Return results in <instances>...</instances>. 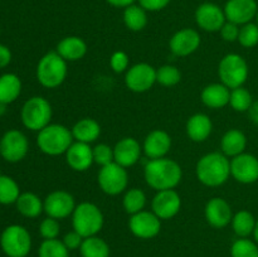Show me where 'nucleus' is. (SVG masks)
Here are the masks:
<instances>
[{
  "mask_svg": "<svg viewBox=\"0 0 258 257\" xmlns=\"http://www.w3.org/2000/svg\"><path fill=\"white\" fill-rule=\"evenodd\" d=\"M110 66L112 68L113 72L116 73H123L128 70L130 66V58L122 50H117L113 52L110 58Z\"/></svg>",
  "mask_w": 258,
  "mask_h": 257,
  "instance_id": "nucleus-42",
  "label": "nucleus"
},
{
  "mask_svg": "<svg viewBox=\"0 0 258 257\" xmlns=\"http://www.w3.org/2000/svg\"><path fill=\"white\" fill-rule=\"evenodd\" d=\"M110 5L116 8H127L135 3V0H106Z\"/></svg>",
  "mask_w": 258,
  "mask_h": 257,
  "instance_id": "nucleus-47",
  "label": "nucleus"
},
{
  "mask_svg": "<svg viewBox=\"0 0 258 257\" xmlns=\"http://www.w3.org/2000/svg\"><path fill=\"white\" fill-rule=\"evenodd\" d=\"M80 252L82 257H110V246L101 237L92 236L83 239Z\"/></svg>",
  "mask_w": 258,
  "mask_h": 257,
  "instance_id": "nucleus-31",
  "label": "nucleus"
},
{
  "mask_svg": "<svg viewBox=\"0 0 258 257\" xmlns=\"http://www.w3.org/2000/svg\"><path fill=\"white\" fill-rule=\"evenodd\" d=\"M247 146V138L243 131L238 128H231L221 139L222 153L228 158H234L239 154L244 153Z\"/></svg>",
  "mask_w": 258,
  "mask_h": 257,
  "instance_id": "nucleus-27",
  "label": "nucleus"
},
{
  "mask_svg": "<svg viewBox=\"0 0 258 257\" xmlns=\"http://www.w3.org/2000/svg\"><path fill=\"white\" fill-rule=\"evenodd\" d=\"M219 32H221V37L223 38V40H226V42H234V40H238L239 25L227 20Z\"/></svg>",
  "mask_w": 258,
  "mask_h": 257,
  "instance_id": "nucleus-43",
  "label": "nucleus"
},
{
  "mask_svg": "<svg viewBox=\"0 0 258 257\" xmlns=\"http://www.w3.org/2000/svg\"><path fill=\"white\" fill-rule=\"evenodd\" d=\"M19 196V185L17 181L8 175H0V203H15Z\"/></svg>",
  "mask_w": 258,
  "mask_h": 257,
  "instance_id": "nucleus-34",
  "label": "nucleus"
},
{
  "mask_svg": "<svg viewBox=\"0 0 258 257\" xmlns=\"http://www.w3.org/2000/svg\"><path fill=\"white\" fill-rule=\"evenodd\" d=\"M15 204H17L18 212L28 218H35L44 211V204L40 201L39 197L30 191L20 194Z\"/></svg>",
  "mask_w": 258,
  "mask_h": 257,
  "instance_id": "nucleus-29",
  "label": "nucleus"
},
{
  "mask_svg": "<svg viewBox=\"0 0 258 257\" xmlns=\"http://www.w3.org/2000/svg\"><path fill=\"white\" fill-rule=\"evenodd\" d=\"M5 106H7L5 103L0 102V115H3V113L5 112Z\"/></svg>",
  "mask_w": 258,
  "mask_h": 257,
  "instance_id": "nucleus-50",
  "label": "nucleus"
},
{
  "mask_svg": "<svg viewBox=\"0 0 258 257\" xmlns=\"http://www.w3.org/2000/svg\"><path fill=\"white\" fill-rule=\"evenodd\" d=\"M44 212L48 217L55 219H64L72 216L76 208L75 198L66 190H54L45 197Z\"/></svg>",
  "mask_w": 258,
  "mask_h": 257,
  "instance_id": "nucleus-13",
  "label": "nucleus"
},
{
  "mask_svg": "<svg viewBox=\"0 0 258 257\" xmlns=\"http://www.w3.org/2000/svg\"><path fill=\"white\" fill-rule=\"evenodd\" d=\"M39 257H70V249L58 238L44 239L38 249Z\"/></svg>",
  "mask_w": 258,
  "mask_h": 257,
  "instance_id": "nucleus-36",
  "label": "nucleus"
},
{
  "mask_svg": "<svg viewBox=\"0 0 258 257\" xmlns=\"http://www.w3.org/2000/svg\"><path fill=\"white\" fill-rule=\"evenodd\" d=\"M232 257H258V244L248 238H238L231 247Z\"/></svg>",
  "mask_w": 258,
  "mask_h": 257,
  "instance_id": "nucleus-38",
  "label": "nucleus"
},
{
  "mask_svg": "<svg viewBox=\"0 0 258 257\" xmlns=\"http://www.w3.org/2000/svg\"><path fill=\"white\" fill-rule=\"evenodd\" d=\"M93 151V161L98 164L100 166H105L107 164H111L115 161L113 158V148H111L107 144H98L95 148H92Z\"/></svg>",
  "mask_w": 258,
  "mask_h": 257,
  "instance_id": "nucleus-40",
  "label": "nucleus"
},
{
  "mask_svg": "<svg viewBox=\"0 0 258 257\" xmlns=\"http://www.w3.org/2000/svg\"><path fill=\"white\" fill-rule=\"evenodd\" d=\"M3 251L9 257H27L32 248V238L27 229L19 224L7 227L0 237Z\"/></svg>",
  "mask_w": 258,
  "mask_h": 257,
  "instance_id": "nucleus-8",
  "label": "nucleus"
},
{
  "mask_svg": "<svg viewBox=\"0 0 258 257\" xmlns=\"http://www.w3.org/2000/svg\"><path fill=\"white\" fill-rule=\"evenodd\" d=\"M231 175L238 183L252 184L258 180V159L252 154L242 153L231 160Z\"/></svg>",
  "mask_w": 258,
  "mask_h": 257,
  "instance_id": "nucleus-14",
  "label": "nucleus"
},
{
  "mask_svg": "<svg viewBox=\"0 0 258 257\" xmlns=\"http://www.w3.org/2000/svg\"><path fill=\"white\" fill-rule=\"evenodd\" d=\"M153 212L160 219H171L181 208V198L175 189L156 191L151 202Z\"/></svg>",
  "mask_w": 258,
  "mask_h": 257,
  "instance_id": "nucleus-15",
  "label": "nucleus"
},
{
  "mask_svg": "<svg viewBox=\"0 0 258 257\" xmlns=\"http://www.w3.org/2000/svg\"><path fill=\"white\" fill-rule=\"evenodd\" d=\"M212 130H213V122L206 113H194L186 121V135L194 143L206 141L211 136Z\"/></svg>",
  "mask_w": 258,
  "mask_h": 257,
  "instance_id": "nucleus-23",
  "label": "nucleus"
},
{
  "mask_svg": "<svg viewBox=\"0 0 258 257\" xmlns=\"http://www.w3.org/2000/svg\"><path fill=\"white\" fill-rule=\"evenodd\" d=\"M144 176L156 191L175 189L183 178V169L173 159H150L144 168Z\"/></svg>",
  "mask_w": 258,
  "mask_h": 257,
  "instance_id": "nucleus-1",
  "label": "nucleus"
},
{
  "mask_svg": "<svg viewBox=\"0 0 258 257\" xmlns=\"http://www.w3.org/2000/svg\"><path fill=\"white\" fill-rule=\"evenodd\" d=\"M143 146L135 138H122L113 146L115 163L123 168H130L140 160Z\"/></svg>",
  "mask_w": 258,
  "mask_h": 257,
  "instance_id": "nucleus-20",
  "label": "nucleus"
},
{
  "mask_svg": "<svg viewBox=\"0 0 258 257\" xmlns=\"http://www.w3.org/2000/svg\"><path fill=\"white\" fill-rule=\"evenodd\" d=\"M202 102L209 108H222L229 105L231 90L223 83H211L206 86L201 93Z\"/></svg>",
  "mask_w": 258,
  "mask_h": 257,
  "instance_id": "nucleus-25",
  "label": "nucleus"
},
{
  "mask_svg": "<svg viewBox=\"0 0 258 257\" xmlns=\"http://www.w3.org/2000/svg\"><path fill=\"white\" fill-rule=\"evenodd\" d=\"M248 113L252 122H254L256 125H258V101H254V102L252 103L251 108L248 110Z\"/></svg>",
  "mask_w": 258,
  "mask_h": 257,
  "instance_id": "nucleus-48",
  "label": "nucleus"
},
{
  "mask_svg": "<svg viewBox=\"0 0 258 257\" xmlns=\"http://www.w3.org/2000/svg\"><path fill=\"white\" fill-rule=\"evenodd\" d=\"M223 10L228 22L243 25L256 17L258 7L256 0H228Z\"/></svg>",
  "mask_w": 258,
  "mask_h": 257,
  "instance_id": "nucleus-18",
  "label": "nucleus"
},
{
  "mask_svg": "<svg viewBox=\"0 0 258 257\" xmlns=\"http://www.w3.org/2000/svg\"><path fill=\"white\" fill-rule=\"evenodd\" d=\"M253 236H254V239H256V243L258 244V219L256 221V227H254Z\"/></svg>",
  "mask_w": 258,
  "mask_h": 257,
  "instance_id": "nucleus-49",
  "label": "nucleus"
},
{
  "mask_svg": "<svg viewBox=\"0 0 258 257\" xmlns=\"http://www.w3.org/2000/svg\"><path fill=\"white\" fill-rule=\"evenodd\" d=\"M218 76L221 82L229 90L242 87L248 77V65L242 55L229 53L219 62Z\"/></svg>",
  "mask_w": 258,
  "mask_h": 257,
  "instance_id": "nucleus-7",
  "label": "nucleus"
},
{
  "mask_svg": "<svg viewBox=\"0 0 258 257\" xmlns=\"http://www.w3.org/2000/svg\"><path fill=\"white\" fill-rule=\"evenodd\" d=\"M196 174L203 185H223L231 176V160L223 153L206 154L197 163Z\"/></svg>",
  "mask_w": 258,
  "mask_h": 257,
  "instance_id": "nucleus-2",
  "label": "nucleus"
},
{
  "mask_svg": "<svg viewBox=\"0 0 258 257\" xmlns=\"http://www.w3.org/2000/svg\"><path fill=\"white\" fill-rule=\"evenodd\" d=\"M181 80V73L175 66L164 65L156 70V82L164 87L176 86Z\"/></svg>",
  "mask_w": 258,
  "mask_h": 257,
  "instance_id": "nucleus-37",
  "label": "nucleus"
},
{
  "mask_svg": "<svg viewBox=\"0 0 258 257\" xmlns=\"http://www.w3.org/2000/svg\"><path fill=\"white\" fill-rule=\"evenodd\" d=\"M55 50L67 62H76V60L82 59L86 55L87 44L82 38L70 35V37H64L58 42Z\"/></svg>",
  "mask_w": 258,
  "mask_h": 257,
  "instance_id": "nucleus-24",
  "label": "nucleus"
},
{
  "mask_svg": "<svg viewBox=\"0 0 258 257\" xmlns=\"http://www.w3.org/2000/svg\"><path fill=\"white\" fill-rule=\"evenodd\" d=\"M171 138L166 131L154 130L144 140L143 150L145 155L150 159L165 158L170 151Z\"/></svg>",
  "mask_w": 258,
  "mask_h": 257,
  "instance_id": "nucleus-22",
  "label": "nucleus"
},
{
  "mask_svg": "<svg viewBox=\"0 0 258 257\" xmlns=\"http://www.w3.org/2000/svg\"><path fill=\"white\" fill-rule=\"evenodd\" d=\"M196 22L206 32H219L227 22L224 10L214 3H203L196 10Z\"/></svg>",
  "mask_w": 258,
  "mask_h": 257,
  "instance_id": "nucleus-16",
  "label": "nucleus"
},
{
  "mask_svg": "<svg viewBox=\"0 0 258 257\" xmlns=\"http://www.w3.org/2000/svg\"><path fill=\"white\" fill-rule=\"evenodd\" d=\"M39 232L44 239H54L57 238L60 232V226L58 219L47 217L43 219L39 224Z\"/></svg>",
  "mask_w": 258,
  "mask_h": 257,
  "instance_id": "nucleus-41",
  "label": "nucleus"
},
{
  "mask_svg": "<svg viewBox=\"0 0 258 257\" xmlns=\"http://www.w3.org/2000/svg\"><path fill=\"white\" fill-rule=\"evenodd\" d=\"M12 60V52L7 45L0 44V70L7 67Z\"/></svg>",
  "mask_w": 258,
  "mask_h": 257,
  "instance_id": "nucleus-46",
  "label": "nucleus"
},
{
  "mask_svg": "<svg viewBox=\"0 0 258 257\" xmlns=\"http://www.w3.org/2000/svg\"><path fill=\"white\" fill-rule=\"evenodd\" d=\"M170 0H139V5L143 7L146 12H159L166 8Z\"/></svg>",
  "mask_w": 258,
  "mask_h": 257,
  "instance_id": "nucleus-45",
  "label": "nucleus"
},
{
  "mask_svg": "<svg viewBox=\"0 0 258 257\" xmlns=\"http://www.w3.org/2000/svg\"><path fill=\"white\" fill-rule=\"evenodd\" d=\"M232 228L239 238H247L249 234H253L256 227V219L253 214L248 211H239L233 214L232 218Z\"/></svg>",
  "mask_w": 258,
  "mask_h": 257,
  "instance_id": "nucleus-32",
  "label": "nucleus"
},
{
  "mask_svg": "<svg viewBox=\"0 0 258 257\" xmlns=\"http://www.w3.org/2000/svg\"><path fill=\"white\" fill-rule=\"evenodd\" d=\"M122 206L126 213L130 214V216L144 211V208H145L146 206L145 193L139 188L128 189V190H126L125 194H123Z\"/></svg>",
  "mask_w": 258,
  "mask_h": 257,
  "instance_id": "nucleus-33",
  "label": "nucleus"
},
{
  "mask_svg": "<svg viewBox=\"0 0 258 257\" xmlns=\"http://www.w3.org/2000/svg\"><path fill=\"white\" fill-rule=\"evenodd\" d=\"M256 19H257V24H258V12H257V15H256Z\"/></svg>",
  "mask_w": 258,
  "mask_h": 257,
  "instance_id": "nucleus-51",
  "label": "nucleus"
},
{
  "mask_svg": "<svg viewBox=\"0 0 258 257\" xmlns=\"http://www.w3.org/2000/svg\"><path fill=\"white\" fill-rule=\"evenodd\" d=\"M64 155L68 166L75 171H86L95 163L93 161V151L90 144L73 141Z\"/></svg>",
  "mask_w": 258,
  "mask_h": 257,
  "instance_id": "nucleus-21",
  "label": "nucleus"
},
{
  "mask_svg": "<svg viewBox=\"0 0 258 257\" xmlns=\"http://www.w3.org/2000/svg\"><path fill=\"white\" fill-rule=\"evenodd\" d=\"M156 82V70L149 63H136L125 75V85L130 91L143 93L150 90Z\"/></svg>",
  "mask_w": 258,
  "mask_h": 257,
  "instance_id": "nucleus-10",
  "label": "nucleus"
},
{
  "mask_svg": "<svg viewBox=\"0 0 258 257\" xmlns=\"http://www.w3.org/2000/svg\"><path fill=\"white\" fill-rule=\"evenodd\" d=\"M52 113L53 110L49 101L40 96H34L23 105L20 117L25 127L39 133L42 128L50 123Z\"/></svg>",
  "mask_w": 258,
  "mask_h": 257,
  "instance_id": "nucleus-6",
  "label": "nucleus"
},
{
  "mask_svg": "<svg viewBox=\"0 0 258 257\" xmlns=\"http://www.w3.org/2000/svg\"><path fill=\"white\" fill-rule=\"evenodd\" d=\"M105 223L102 211L91 202H82L76 206L72 213L73 231L80 233L83 238L97 236Z\"/></svg>",
  "mask_w": 258,
  "mask_h": 257,
  "instance_id": "nucleus-4",
  "label": "nucleus"
},
{
  "mask_svg": "<svg viewBox=\"0 0 258 257\" xmlns=\"http://www.w3.org/2000/svg\"><path fill=\"white\" fill-rule=\"evenodd\" d=\"M98 185L103 193L108 196H118L127 188L128 174L126 168L117 163H111L101 166L97 175Z\"/></svg>",
  "mask_w": 258,
  "mask_h": 257,
  "instance_id": "nucleus-9",
  "label": "nucleus"
},
{
  "mask_svg": "<svg viewBox=\"0 0 258 257\" xmlns=\"http://www.w3.org/2000/svg\"><path fill=\"white\" fill-rule=\"evenodd\" d=\"M123 23L126 28L133 32H140L148 24L146 10L140 5H130L123 10Z\"/></svg>",
  "mask_w": 258,
  "mask_h": 257,
  "instance_id": "nucleus-30",
  "label": "nucleus"
},
{
  "mask_svg": "<svg viewBox=\"0 0 258 257\" xmlns=\"http://www.w3.org/2000/svg\"><path fill=\"white\" fill-rule=\"evenodd\" d=\"M253 100L252 95L247 88L243 86L238 88L231 90V98H229V105L237 112H246L251 108Z\"/></svg>",
  "mask_w": 258,
  "mask_h": 257,
  "instance_id": "nucleus-35",
  "label": "nucleus"
},
{
  "mask_svg": "<svg viewBox=\"0 0 258 257\" xmlns=\"http://www.w3.org/2000/svg\"><path fill=\"white\" fill-rule=\"evenodd\" d=\"M75 141L91 144L97 140L101 135V125L91 117H83L78 120L71 128Z\"/></svg>",
  "mask_w": 258,
  "mask_h": 257,
  "instance_id": "nucleus-26",
  "label": "nucleus"
},
{
  "mask_svg": "<svg viewBox=\"0 0 258 257\" xmlns=\"http://www.w3.org/2000/svg\"><path fill=\"white\" fill-rule=\"evenodd\" d=\"M22 92V81L14 73H5L0 77V102L12 103Z\"/></svg>",
  "mask_w": 258,
  "mask_h": 257,
  "instance_id": "nucleus-28",
  "label": "nucleus"
},
{
  "mask_svg": "<svg viewBox=\"0 0 258 257\" xmlns=\"http://www.w3.org/2000/svg\"><path fill=\"white\" fill-rule=\"evenodd\" d=\"M29 150L28 139L22 131L10 130L0 140V155L9 163L23 160Z\"/></svg>",
  "mask_w": 258,
  "mask_h": 257,
  "instance_id": "nucleus-11",
  "label": "nucleus"
},
{
  "mask_svg": "<svg viewBox=\"0 0 258 257\" xmlns=\"http://www.w3.org/2000/svg\"><path fill=\"white\" fill-rule=\"evenodd\" d=\"M83 237L81 236L80 233H77L76 231H72V232H68V233H66V236L63 237V243L66 244V247H67L70 251H73V249H78L81 247V244H82L83 242Z\"/></svg>",
  "mask_w": 258,
  "mask_h": 257,
  "instance_id": "nucleus-44",
  "label": "nucleus"
},
{
  "mask_svg": "<svg viewBox=\"0 0 258 257\" xmlns=\"http://www.w3.org/2000/svg\"><path fill=\"white\" fill-rule=\"evenodd\" d=\"M67 73V60L63 59L57 50L45 53L38 62L37 80L45 88L59 87L64 82Z\"/></svg>",
  "mask_w": 258,
  "mask_h": 257,
  "instance_id": "nucleus-5",
  "label": "nucleus"
},
{
  "mask_svg": "<svg viewBox=\"0 0 258 257\" xmlns=\"http://www.w3.org/2000/svg\"><path fill=\"white\" fill-rule=\"evenodd\" d=\"M128 228L138 238L151 239L160 233L161 219L154 212L141 211L130 217Z\"/></svg>",
  "mask_w": 258,
  "mask_h": 257,
  "instance_id": "nucleus-12",
  "label": "nucleus"
},
{
  "mask_svg": "<svg viewBox=\"0 0 258 257\" xmlns=\"http://www.w3.org/2000/svg\"><path fill=\"white\" fill-rule=\"evenodd\" d=\"M75 141L72 131L60 123H49L38 133L37 145L40 151L49 156L66 154Z\"/></svg>",
  "mask_w": 258,
  "mask_h": 257,
  "instance_id": "nucleus-3",
  "label": "nucleus"
},
{
  "mask_svg": "<svg viewBox=\"0 0 258 257\" xmlns=\"http://www.w3.org/2000/svg\"><path fill=\"white\" fill-rule=\"evenodd\" d=\"M201 45V35L196 29L184 28L174 33L169 40L171 53L178 57H186L196 52Z\"/></svg>",
  "mask_w": 258,
  "mask_h": 257,
  "instance_id": "nucleus-17",
  "label": "nucleus"
},
{
  "mask_svg": "<svg viewBox=\"0 0 258 257\" xmlns=\"http://www.w3.org/2000/svg\"><path fill=\"white\" fill-rule=\"evenodd\" d=\"M206 219L214 228H224L228 226L233 218V212L228 202L219 197L209 199L204 209Z\"/></svg>",
  "mask_w": 258,
  "mask_h": 257,
  "instance_id": "nucleus-19",
  "label": "nucleus"
},
{
  "mask_svg": "<svg viewBox=\"0 0 258 257\" xmlns=\"http://www.w3.org/2000/svg\"><path fill=\"white\" fill-rule=\"evenodd\" d=\"M239 44L244 48H252L258 44V24L247 23L239 28Z\"/></svg>",
  "mask_w": 258,
  "mask_h": 257,
  "instance_id": "nucleus-39",
  "label": "nucleus"
}]
</instances>
